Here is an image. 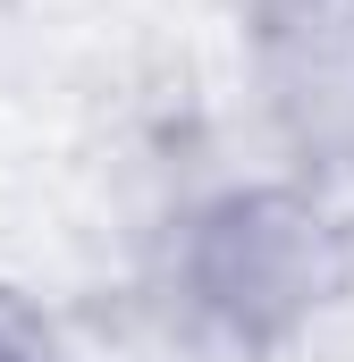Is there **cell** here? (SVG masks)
Listing matches in <instances>:
<instances>
[{
  "mask_svg": "<svg viewBox=\"0 0 354 362\" xmlns=\"http://www.w3.org/2000/svg\"><path fill=\"white\" fill-rule=\"evenodd\" d=\"M177 303L228 354H287L354 286V228L321 185H228L177 219Z\"/></svg>",
  "mask_w": 354,
  "mask_h": 362,
  "instance_id": "obj_1",
  "label": "cell"
},
{
  "mask_svg": "<svg viewBox=\"0 0 354 362\" xmlns=\"http://www.w3.org/2000/svg\"><path fill=\"white\" fill-rule=\"evenodd\" d=\"M245 59L278 144L312 177H354V0H245Z\"/></svg>",
  "mask_w": 354,
  "mask_h": 362,
  "instance_id": "obj_2",
  "label": "cell"
},
{
  "mask_svg": "<svg viewBox=\"0 0 354 362\" xmlns=\"http://www.w3.org/2000/svg\"><path fill=\"white\" fill-rule=\"evenodd\" d=\"M0 362H42V354H34V337H25L8 312H0Z\"/></svg>",
  "mask_w": 354,
  "mask_h": 362,
  "instance_id": "obj_3",
  "label": "cell"
}]
</instances>
